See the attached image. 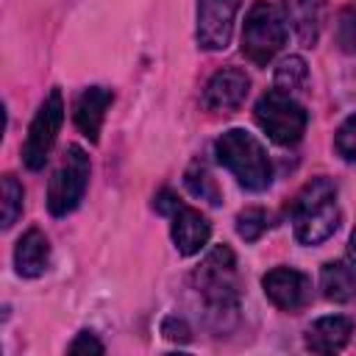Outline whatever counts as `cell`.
<instances>
[{"instance_id": "6da1fadb", "label": "cell", "mask_w": 356, "mask_h": 356, "mask_svg": "<svg viewBox=\"0 0 356 356\" xmlns=\"http://www.w3.org/2000/svg\"><path fill=\"white\" fill-rule=\"evenodd\" d=\"M289 220L300 245H320L339 228L342 211L337 203V184L331 178H312L289 203Z\"/></svg>"}, {"instance_id": "7a4b0ae2", "label": "cell", "mask_w": 356, "mask_h": 356, "mask_svg": "<svg viewBox=\"0 0 356 356\" xmlns=\"http://www.w3.org/2000/svg\"><path fill=\"white\" fill-rule=\"evenodd\" d=\"M217 161L250 192H264L273 184V164L261 142L245 128H231L214 142Z\"/></svg>"}, {"instance_id": "3957f363", "label": "cell", "mask_w": 356, "mask_h": 356, "mask_svg": "<svg viewBox=\"0 0 356 356\" xmlns=\"http://www.w3.org/2000/svg\"><path fill=\"white\" fill-rule=\"evenodd\" d=\"M192 284L211 309V314H234L239 309V270H236V256L228 245H214L206 259L195 267Z\"/></svg>"}, {"instance_id": "277c9868", "label": "cell", "mask_w": 356, "mask_h": 356, "mask_svg": "<svg viewBox=\"0 0 356 356\" xmlns=\"http://www.w3.org/2000/svg\"><path fill=\"white\" fill-rule=\"evenodd\" d=\"M289 28H286V14L270 3V0H256L242 25V53L248 61L256 67H267L286 44Z\"/></svg>"}, {"instance_id": "5b68a950", "label": "cell", "mask_w": 356, "mask_h": 356, "mask_svg": "<svg viewBox=\"0 0 356 356\" xmlns=\"http://www.w3.org/2000/svg\"><path fill=\"white\" fill-rule=\"evenodd\" d=\"M253 117L259 122V128L275 142V145H298L306 134V122H309V114L306 108L284 89H270L259 97L256 108H253Z\"/></svg>"}, {"instance_id": "8992f818", "label": "cell", "mask_w": 356, "mask_h": 356, "mask_svg": "<svg viewBox=\"0 0 356 356\" xmlns=\"http://www.w3.org/2000/svg\"><path fill=\"white\" fill-rule=\"evenodd\" d=\"M89 170L92 167L86 150L81 145H70L47 184V209L53 217H67L78 209L89 184Z\"/></svg>"}, {"instance_id": "52a82bcc", "label": "cell", "mask_w": 356, "mask_h": 356, "mask_svg": "<svg viewBox=\"0 0 356 356\" xmlns=\"http://www.w3.org/2000/svg\"><path fill=\"white\" fill-rule=\"evenodd\" d=\"M156 211L170 217V236L175 242V250L181 256L200 253L211 239V222L192 206H186L175 192L161 189L156 195Z\"/></svg>"}, {"instance_id": "ba28073f", "label": "cell", "mask_w": 356, "mask_h": 356, "mask_svg": "<svg viewBox=\"0 0 356 356\" xmlns=\"http://www.w3.org/2000/svg\"><path fill=\"white\" fill-rule=\"evenodd\" d=\"M61 122H64V97H61V89H50V95L42 100L36 117L31 120V128H28V136L22 145V161L28 170L44 167V161L56 145V136L61 131Z\"/></svg>"}, {"instance_id": "9c48e42d", "label": "cell", "mask_w": 356, "mask_h": 356, "mask_svg": "<svg viewBox=\"0 0 356 356\" xmlns=\"http://www.w3.org/2000/svg\"><path fill=\"white\" fill-rule=\"evenodd\" d=\"M242 0H197V44L203 50H225Z\"/></svg>"}, {"instance_id": "30bf717a", "label": "cell", "mask_w": 356, "mask_h": 356, "mask_svg": "<svg viewBox=\"0 0 356 356\" xmlns=\"http://www.w3.org/2000/svg\"><path fill=\"white\" fill-rule=\"evenodd\" d=\"M248 92H250L248 72L239 67H222L209 78L200 103L211 114H234L245 103Z\"/></svg>"}, {"instance_id": "8fae6325", "label": "cell", "mask_w": 356, "mask_h": 356, "mask_svg": "<svg viewBox=\"0 0 356 356\" xmlns=\"http://www.w3.org/2000/svg\"><path fill=\"white\" fill-rule=\"evenodd\" d=\"M261 286H264V295L270 298V303L278 306L281 312H298L312 298L309 275L295 267H273L261 278Z\"/></svg>"}, {"instance_id": "7c38bea8", "label": "cell", "mask_w": 356, "mask_h": 356, "mask_svg": "<svg viewBox=\"0 0 356 356\" xmlns=\"http://www.w3.org/2000/svg\"><path fill=\"white\" fill-rule=\"evenodd\" d=\"M111 103H114V92L106 89V86H89V89H83L78 95L72 117H75V125L81 128V134L89 142H97L103 120H106V111H108Z\"/></svg>"}, {"instance_id": "4fadbf2b", "label": "cell", "mask_w": 356, "mask_h": 356, "mask_svg": "<svg viewBox=\"0 0 356 356\" xmlns=\"http://www.w3.org/2000/svg\"><path fill=\"white\" fill-rule=\"evenodd\" d=\"M353 320L342 314L320 317L306 328V348L312 353H337L350 342Z\"/></svg>"}, {"instance_id": "5bb4252c", "label": "cell", "mask_w": 356, "mask_h": 356, "mask_svg": "<svg viewBox=\"0 0 356 356\" xmlns=\"http://www.w3.org/2000/svg\"><path fill=\"white\" fill-rule=\"evenodd\" d=\"M14 267L22 278H39L50 267V242L39 228H28L14 248Z\"/></svg>"}, {"instance_id": "9a60e30c", "label": "cell", "mask_w": 356, "mask_h": 356, "mask_svg": "<svg viewBox=\"0 0 356 356\" xmlns=\"http://www.w3.org/2000/svg\"><path fill=\"white\" fill-rule=\"evenodd\" d=\"M281 3H284V14L292 22L298 39L306 47L317 44L320 22H323V0H281Z\"/></svg>"}, {"instance_id": "2e32d148", "label": "cell", "mask_w": 356, "mask_h": 356, "mask_svg": "<svg viewBox=\"0 0 356 356\" xmlns=\"http://www.w3.org/2000/svg\"><path fill=\"white\" fill-rule=\"evenodd\" d=\"M320 289L328 300L345 303L356 295V273L345 261H325L320 270Z\"/></svg>"}, {"instance_id": "e0dca14e", "label": "cell", "mask_w": 356, "mask_h": 356, "mask_svg": "<svg viewBox=\"0 0 356 356\" xmlns=\"http://www.w3.org/2000/svg\"><path fill=\"white\" fill-rule=\"evenodd\" d=\"M184 181H186V186H189V192H192L195 197H200V200H206V203H211V206H220V203H222V192H220L217 181L211 178V172L206 170L203 161H195V164L186 170Z\"/></svg>"}, {"instance_id": "ac0fdd59", "label": "cell", "mask_w": 356, "mask_h": 356, "mask_svg": "<svg viewBox=\"0 0 356 356\" xmlns=\"http://www.w3.org/2000/svg\"><path fill=\"white\" fill-rule=\"evenodd\" d=\"M273 225V217L267 209L261 206H248L236 214V234L245 239V242H256L267 228Z\"/></svg>"}, {"instance_id": "d6986e66", "label": "cell", "mask_w": 356, "mask_h": 356, "mask_svg": "<svg viewBox=\"0 0 356 356\" xmlns=\"http://www.w3.org/2000/svg\"><path fill=\"white\" fill-rule=\"evenodd\" d=\"M306 78H309L306 61H303L300 56H289V58H284V61L278 64V70H275V89L295 92V89H300V86L306 83Z\"/></svg>"}, {"instance_id": "ffe728a7", "label": "cell", "mask_w": 356, "mask_h": 356, "mask_svg": "<svg viewBox=\"0 0 356 356\" xmlns=\"http://www.w3.org/2000/svg\"><path fill=\"white\" fill-rule=\"evenodd\" d=\"M25 200V192H22V184L14 178V175H3V228H11L17 222V217L22 214V203Z\"/></svg>"}, {"instance_id": "44dd1931", "label": "cell", "mask_w": 356, "mask_h": 356, "mask_svg": "<svg viewBox=\"0 0 356 356\" xmlns=\"http://www.w3.org/2000/svg\"><path fill=\"white\" fill-rule=\"evenodd\" d=\"M334 39H337L342 53H356V8L353 6H348L337 14Z\"/></svg>"}, {"instance_id": "7402d4cb", "label": "cell", "mask_w": 356, "mask_h": 356, "mask_svg": "<svg viewBox=\"0 0 356 356\" xmlns=\"http://www.w3.org/2000/svg\"><path fill=\"white\" fill-rule=\"evenodd\" d=\"M334 147H337V153H339L345 161L356 164V114H350V117L337 128V134H334Z\"/></svg>"}, {"instance_id": "603a6c76", "label": "cell", "mask_w": 356, "mask_h": 356, "mask_svg": "<svg viewBox=\"0 0 356 356\" xmlns=\"http://www.w3.org/2000/svg\"><path fill=\"white\" fill-rule=\"evenodd\" d=\"M161 334L167 339H172V342H189L192 339V328H189V323L184 317H164Z\"/></svg>"}, {"instance_id": "cb8c5ba5", "label": "cell", "mask_w": 356, "mask_h": 356, "mask_svg": "<svg viewBox=\"0 0 356 356\" xmlns=\"http://www.w3.org/2000/svg\"><path fill=\"white\" fill-rule=\"evenodd\" d=\"M67 350H70V353H103L106 348H103V342H100L92 331H81V334L67 345Z\"/></svg>"}, {"instance_id": "d4e9b609", "label": "cell", "mask_w": 356, "mask_h": 356, "mask_svg": "<svg viewBox=\"0 0 356 356\" xmlns=\"http://www.w3.org/2000/svg\"><path fill=\"white\" fill-rule=\"evenodd\" d=\"M348 256H350V261L356 264V228H353V234H350V242H348Z\"/></svg>"}]
</instances>
